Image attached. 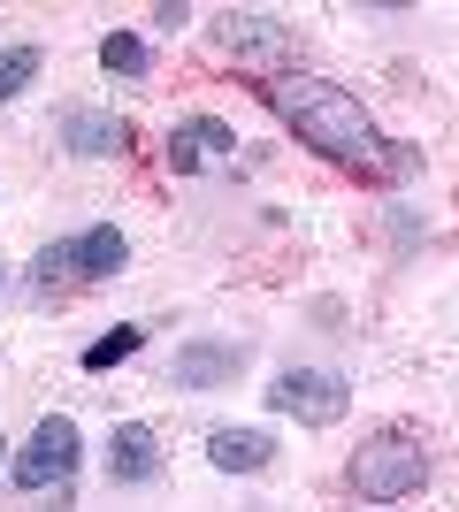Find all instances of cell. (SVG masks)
<instances>
[{"instance_id": "cell-17", "label": "cell", "mask_w": 459, "mask_h": 512, "mask_svg": "<svg viewBox=\"0 0 459 512\" xmlns=\"http://www.w3.org/2000/svg\"><path fill=\"white\" fill-rule=\"evenodd\" d=\"M0 467H8V444H0Z\"/></svg>"}, {"instance_id": "cell-3", "label": "cell", "mask_w": 459, "mask_h": 512, "mask_svg": "<svg viewBox=\"0 0 459 512\" xmlns=\"http://www.w3.org/2000/svg\"><path fill=\"white\" fill-rule=\"evenodd\" d=\"M77 459H85L77 421H69V413H39V421H31V436L16 444V490H31V497H69Z\"/></svg>"}, {"instance_id": "cell-16", "label": "cell", "mask_w": 459, "mask_h": 512, "mask_svg": "<svg viewBox=\"0 0 459 512\" xmlns=\"http://www.w3.org/2000/svg\"><path fill=\"white\" fill-rule=\"evenodd\" d=\"M153 23H161V31H184V23H192V8H184V0H161V8H153Z\"/></svg>"}, {"instance_id": "cell-2", "label": "cell", "mask_w": 459, "mask_h": 512, "mask_svg": "<svg viewBox=\"0 0 459 512\" xmlns=\"http://www.w3.org/2000/svg\"><path fill=\"white\" fill-rule=\"evenodd\" d=\"M429 451L406 436V428H375L368 444L352 451V467H345V482H352V497H368V505H398V497H421L429 490Z\"/></svg>"}, {"instance_id": "cell-9", "label": "cell", "mask_w": 459, "mask_h": 512, "mask_svg": "<svg viewBox=\"0 0 459 512\" xmlns=\"http://www.w3.org/2000/svg\"><path fill=\"white\" fill-rule=\"evenodd\" d=\"M207 459H215L222 474H268L284 451H276L268 428H207Z\"/></svg>"}, {"instance_id": "cell-10", "label": "cell", "mask_w": 459, "mask_h": 512, "mask_svg": "<svg viewBox=\"0 0 459 512\" xmlns=\"http://www.w3.org/2000/svg\"><path fill=\"white\" fill-rule=\"evenodd\" d=\"M108 474H115V482H161V436H153L146 421H115Z\"/></svg>"}, {"instance_id": "cell-6", "label": "cell", "mask_w": 459, "mask_h": 512, "mask_svg": "<svg viewBox=\"0 0 459 512\" xmlns=\"http://www.w3.org/2000/svg\"><path fill=\"white\" fill-rule=\"evenodd\" d=\"M207 39H215L222 54H276L291 31H284V16H261V8H215V16H207Z\"/></svg>"}, {"instance_id": "cell-11", "label": "cell", "mask_w": 459, "mask_h": 512, "mask_svg": "<svg viewBox=\"0 0 459 512\" xmlns=\"http://www.w3.org/2000/svg\"><path fill=\"white\" fill-rule=\"evenodd\" d=\"M123 268H131V237L115 230V222H92L77 237V283H115Z\"/></svg>"}, {"instance_id": "cell-13", "label": "cell", "mask_w": 459, "mask_h": 512, "mask_svg": "<svg viewBox=\"0 0 459 512\" xmlns=\"http://www.w3.org/2000/svg\"><path fill=\"white\" fill-rule=\"evenodd\" d=\"M23 276H31V291H62V283L77 276V237H54V245H39Z\"/></svg>"}, {"instance_id": "cell-14", "label": "cell", "mask_w": 459, "mask_h": 512, "mask_svg": "<svg viewBox=\"0 0 459 512\" xmlns=\"http://www.w3.org/2000/svg\"><path fill=\"white\" fill-rule=\"evenodd\" d=\"M146 39H138V31H108V39H100V69H108V77H146Z\"/></svg>"}, {"instance_id": "cell-5", "label": "cell", "mask_w": 459, "mask_h": 512, "mask_svg": "<svg viewBox=\"0 0 459 512\" xmlns=\"http://www.w3.org/2000/svg\"><path fill=\"white\" fill-rule=\"evenodd\" d=\"M230 153H238V130L222 123V115H184V123L169 130L161 161H169L176 176H199V169H222Z\"/></svg>"}, {"instance_id": "cell-15", "label": "cell", "mask_w": 459, "mask_h": 512, "mask_svg": "<svg viewBox=\"0 0 459 512\" xmlns=\"http://www.w3.org/2000/svg\"><path fill=\"white\" fill-rule=\"evenodd\" d=\"M39 46H0V100H16L23 85H31V77H39Z\"/></svg>"}, {"instance_id": "cell-8", "label": "cell", "mask_w": 459, "mask_h": 512, "mask_svg": "<svg viewBox=\"0 0 459 512\" xmlns=\"http://www.w3.org/2000/svg\"><path fill=\"white\" fill-rule=\"evenodd\" d=\"M62 146L85 153V161H115V153L131 146V123L108 115V107H69L62 115Z\"/></svg>"}, {"instance_id": "cell-4", "label": "cell", "mask_w": 459, "mask_h": 512, "mask_svg": "<svg viewBox=\"0 0 459 512\" xmlns=\"http://www.w3.org/2000/svg\"><path fill=\"white\" fill-rule=\"evenodd\" d=\"M352 406V383L337 367H284L276 383H268V413H284V421H306V428H329L345 421Z\"/></svg>"}, {"instance_id": "cell-1", "label": "cell", "mask_w": 459, "mask_h": 512, "mask_svg": "<svg viewBox=\"0 0 459 512\" xmlns=\"http://www.w3.org/2000/svg\"><path fill=\"white\" fill-rule=\"evenodd\" d=\"M261 100L306 153H322V161H337V169H375V161H383V130L368 123V107L352 100L345 85L276 69V77L261 85Z\"/></svg>"}, {"instance_id": "cell-7", "label": "cell", "mask_w": 459, "mask_h": 512, "mask_svg": "<svg viewBox=\"0 0 459 512\" xmlns=\"http://www.w3.org/2000/svg\"><path fill=\"white\" fill-rule=\"evenodd\" d=\"M169 375L184 390H230L245 375V344H207L199 337V344H184V352L169 360Z\"/></svg>"}, {"instance_id": "cell-12", "label": "cell", "mask_w": 459, "mask_h": 512, "mask_svg": "<svg viewBox=\"0 0 459 512\" xmlns=\"http://www.w3.org/2000/svg\"><path fill=\"white\" fill-rule=\"evenodd\" d=\"M138 344H146V329H138V321H115V329H100V337L85 344V375H108V367H123Z\"/></svg>"}]
</instances>
